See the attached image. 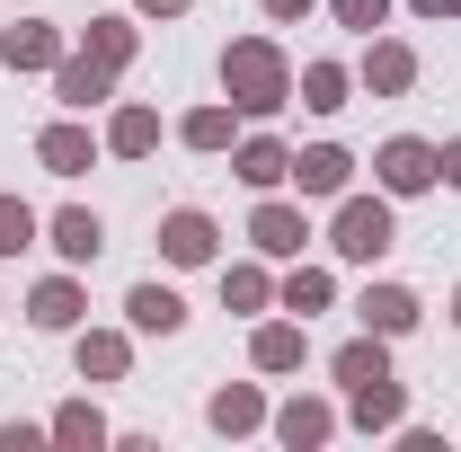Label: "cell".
Here are the masks:
<instances>
[{
  "mask_svg": "<svg viewBox=\"0 0 461 452\" xmlns=\"http://www.w3.org/2000/svg\"><path fill=\"white\" fill-rule=\"evenodd\" d=\"M329 249H338V258H355V267H373V258L391 249V204H382V195H346V204H338V231H329Z\"/></svg>",
  "mask_w": 461,
  "mask_h": 452,
  "instance_id": "cell-2",
  "label": "cell"
},
{
  "mask_svg": "<svg viewBox=\"0 0 461 452\" xmlns=\"http://www.w3.org/2000/svg\"><path fill=\"white\" fill-rule=\"evenodd\" d=\"M400 417H408V399H400V382H391V373L355 391V426H400Z\"/></svg>",
  "mask_w": 461,
  "mask_h": 452,
  "instance_id": "cell-17",
  "label": "cell"
},
{
  "mask_svg": "<svg viewBox=\"0 0 461 452\" xmlns=\"http://www.w3.org/2000/svg\"><path fill=\"white\" fill-rule=\"evenodd\" d=\"M302 329H258V373H293V364H302Z\"/></svg>",
  "mask_w": 461,
  "mask_h": 452,
  "instance_id": "cell-21",
  "label": "cell"
},
{
  "mask_svg": "<svg viewBox=\"0 0 461 452\" xmlns=\"http://www.w3.org/2000/svg\"><path fill=\"white\" fill-rule=\"evenodd\" d=\"M230 169L249 177V186H276V177H293V151H285V142H267V133H258V142H240V160H230Z\"/></svg>",
  "mask_w": 461,
  "mask_h": 452,
  "instance_id": "cell-14",
  "label": "cell"
},
{
  "mask_svg": "<svg viewBox=\"0 0 461 452\" xmlns=\"http://www.w3.org/2000/svg\"><path fill=\"white\" fill-rule=\"evenodd\" d=\"M124 311H133V329H151V338L186 329V302H177L169 284H133V293H124Z\"/></svg>",
  "mask_w": 461,
  "mask_h": 452,
  "instance_id": "cell-9",
  "label": "cell"
},
{
  "mask_svg": "<svg viewBox=\"0 0 461 452\" xmlns=\"http://www.w3.org/2000/svg\"><path fill=\"white\" fill-rule=\"evenodd\" d=\"M249 240H258L267 258H302V240H311V231H302V213H293V204H258Z\"/></svg>",
  "mask_w": 461,
  "mask_h": 452,
  "instance_id": "cell-11",
  "label": "cell"
},
{
  "mask_svg": "<svg viewBox=\"0 0 461 452\" xmlns=\"http://www.w3.org/2000/svg\"><path fill=\"white\" fill-rule=\"evenodd\" d=\"M54 435H62V444H107V417H98L89 399H71V408L54 417Z\"/></svg>",
  "mask_w": 461,
  "mask_h": 452,
  "instance_id": "cell-23",
  "label": "cell"
},
{
  "mask_svg": "<svg viewBox=\"0 0 461 452\" xmlns=\"http://www.w3.org/2000/svg\"><path fill=\"white\" fill-rule=\"evenodd\" d=\"M382 373H391V355H382V338H355V346L338 355V382H346V391H364V382H382Z\"/></svg>",
  "mask_w": 461,
  "mask_h": 452,
  "instance_id": "cell-20",
  "label": "cell"
},
{
  "mask_svg": "<svg viewBox=\"0 0 461 452\" xmlns=\"http://www.w3.org/2000/svg\"><path fill=\"white\" fill-rule=\"evenodd\" d=\"M346 177H355V160H346L338 142H320V151L293 160V186H302V195H346Z\"/></svg>",
  "mask_w": 461,
  "mask_h": 452,
  "instance_id": "cell-8",
  "label": "cell"
},
{
  "mask_svg": "<svg viewBox=\"0 0 461 452\" xmlns=\"http://www.w3.org/2000/svg\"><path fill=\"white\" fill-rule=\"evenodd\" d=\"M355 311H364L373 338H408V329H417V293H408V284H373Z\"/></svg>",
  "mask_w": 461,
  "mask_h": 452,
  "instance_id": "cell-5",
  "label": "cell"
},
{
  "mask_svg": "<svg viewBox=\"0 0 461 452\" xmlns=\"http://www.w3.org/2000/svg\"><path fill=\"white\" fill-rule=\"evenodd\" d=\"M453 9H461V0H453Z\"/></svg>",
  "mask_w": 461,
  "mask_h": 452,
  "instance_id": "cell-35",
  "label": "cell"
},
{
  "mask_svg": "<svg viewBox=\"0 0 461 452\" xmlns=\"http://www.w3.org/2000/svg\"><path fill=\"white\" fill-rule=\"evenodd\" d=\"M453 320H461V293H453Z\"/></svg>",
  "mask_w": 461,
  "mask_h": 452,
  "instance_id": "cell-34",
  "label": "cell"
},
{
  "mask_svg": "<svg viewBox=\"0 0 461 452\" xmlns=\"http://www.w3.org/2000/svg\"><path fill=\"white\" fill-rule=\"evenodd\" d=\"M186 142H195V151H222L230 142V107H195L186 115Z\"/></svg>",
  "mask_w": 461,
  "mask_h": 452,
  "instance_id": "cell-28",
  "label": "cell"
},
{
  "mask_svg": "<svg viewBox=\"0 0 461 452\" xmlns=\"http://www.w3.org/2000/svg\"><path fill=\"white\" fill-rule=\"evenodd\" d=\"M27 320H36V329H71V320H80V284H36V302H27Z\"/></svg>",
  "mask_w": 461,
  "mask_h": 452,
  "instance_id": "cell-16",
  "label": "cell"
},
{
  "mask_svg": "<svg viewBox=\"0 0 461 452\" xmlns=\"http://www.w3.org/2000/svg\"><path fill=\"white\" fill-rule=\"evenodd\" d=\"M54 89H62V107H98V98L115 89V62L71 54V62H54Z\"/></svg>",
  "mask_w": 461,
  "mask_h": 452,
  "instance_id": "cell-6",
  "label": "cell"
},
{
  "mask_svg": "<svg viewBox=\"0 0 461 452\" xmlns=\"http://www.w3.org/2000/svg\"><path fill=\"white\" fill-rule=\"evenodd\" d=\"M133 9H142V18H177L186 0H133Z\"/></svg>",
  "mask_w": 461,
  "mask_h": 452,
  "instance_id": "cell-31",
  "label": "cell"
},
{
  "mask_svg": "<svg viewBox=\"0 0 461 452\" xmlns=\"http://www.w3.org/2000/svg\"><path fill=\"white\" fill-rule=\"evenodd\" d=\"M222 89H230V107H249V115H276L293 98V62L267 45V36H240L222 54Z\"/></svg>",
  "mask_w": 461,
  "mask_h": 452,
  "instance_id": "cell-1",
  "label": "cell"
},
{
  "mask_svg": "<svg viewBox=\"0 0 461 452\" xmlns=\"http://www.w3.org/2000/svg\"><path fill=\"white\" fill-rule=\"evenodd\" d=\"M329 293H338V284L320 276V267H293V284H285V311H302V320H311V311H329Z\"/></svg>",
  "mask_w": 461,
  "mask_h": 452,
  "instance_id": "cell-22",
  "label": "cell"
},
{
  "mask_svg": "<svg viewBox=\"0 0 461 452\" xmlns=\"http://www.w3.org/2000/svg\"><path fill=\"white\" fill-rule=\"evenodd\" d=\"M408 80H417V54H408V45H373V54H364V89H382V98H400Z\"/></svg>",
  "mask_w": 461,
  "mask_h": 452,
  "instance_id": "cell-13",
  "label": "cell"
},
{
  "mask_svg": "<svg viewBox=\"0 0 461 452\" xmlns=\"http://www.w3.org/2000/svg\"><path fill=\"white\" fill-rule=\"evenodd\" d=\"M54 249L71 258V267H89V258L107 249V231H98V213H80V204H71V213H54Z\"/></svg>",
  "mask_w": 461,
  "mask_h": 452,
  "instance_id": "cell-12",
  "label": "cell"
},
{
  "mask_svg": "<svg viewBox=\"0 0 461 452\" xmlns=\"http://www.w3.org/2000/svg\"><path fill=\"white\" fill-rule=\"evenodd\" d=\"M36 160H45L54 177H80L89 160H98V142H89L80 124H45V142H36Z\"/></svg>",
  "mask_w": 461,
  "mask_h": 452,
  "instance_id": "cell-10",
  "label": "cell"
},
{
  "mask_svg": "<svg viewBox=\"0 0 461 452\" xmlns=\"http://www.w3.org/2000/svg\"><path fill=\"white\" fill-rule=\"evenodd\" d=\"M89 54H98V62H124V54H133V18H98V27H89Z\"/></svg>",
  "mask_w": 461,
  "mask_h": 452,
  "instance_id": "cell-27",
  "label": "cell"
},
{
  "mask_svg": "<svg viewBox=\"0 0 461 452\" xmlns=\"http://www.w3.org/2000/svg\"><path fill=\"white\" fill-rule=\"evenodd\" d=\"M27 240H36V213H27L18 195H0V258H18Z\"/></svg>",
  "mask_w": 461,
  "mask_h": 452,
  "instance_id": "cell-26",
  "label": "cell"
},
{
  "mask_svg": "<svg viewBox=\"0 0 461 452\" xmlns=\"http://www.w3.org/2000/svg\"><path fill=\"white\" fill-rule=\"evenodd\" d=\"M444 177H453V186H461V142H453V151H444Z\"/></svg>",
  "mask_w": 461,
  "mask_h": 452,
  "instance_id": "cell-33",
  "label": "cell"
},
{
  "mask_svg": "<svg viewBox=\"0 0 461 452\" xmlns=\"http://www.w3.org/2000/svg\"><path fill=\"white\" fill-rule=\"evenodd\" d=\"M80 373L115 382V373H124V338H80Z\"/></svg>",
  "mask_w": 461,
  "mask_h": 452,
  "instance_id": "cell-29",
  "label": "cell"
},
{
  "mask_svg": "<svg viewBox=\"0 0 461 452\" xmlns=\"http://www.w3.org/2000/svg\"><path fill=\"white\" fill-rule=\"evenodd\" d=\"M302 9H311V0H267V18H302Z\"/></svg>",
  "mask_w": 461,
  "mask_h": 452,
  "instance_id": "cell-32",
  "label": "cell"
},
{
  "mask_svg": "<svg viewBox=\"0 0 461 452\" xmlns=\"http://www.w3.org/2000/svg\"><path fill=\"white\" fill-rule=\"evenodd\" d=\"M151 142H160V115H151V107H124V115L107 124V151H124V160H142Z\"/></svg>",
  "mask_w": 461,
  "mask_h": 452,
  "instance_id": "cell-15",
  "label": "cell"
},
{
  "mask_svg": "<svg viewBox=\"0 0 461 452\" xmlns=\"http://www.w3.org/2000/svg\"><path fill=\"white\" fill-rule=\"evenodd\" d=\"M373 169H382V186H391V195H426V186L444 177V151L400 133V142H382V160H373Z\"/></svg>",
  "mask_w": 461,
  "mask_h": 452,
  "instance_id": "cell-3",
  "label": "cell"
},
{
  "mask_svg": "<svg viewBox=\"0 0 461 452\" xmlns=\"http://www.w3.org/2000/svg\"><path fill=\"white\" fill-rule=\"evenodd\" d=\"M329 426H338V417H329L320 399H293L285 417H276V435H285V444H329Z\"/></svg>",
  "mask_w": 461,
  "mask_h": 452,
  "instance_id": "cell-18",
  "label": "cell"
},
{
  "mask_svg": "<svg viewBox=\"0 0 461 452\" xmlns=\"http://www.w3.org/2000/svg\"><path fill=\"white\" fill-rule=\"evenodd\" d=\"M293 89H302V107H320V115H338V107H346V71H338V62H311Z\"/></svg>",
  "mask_w": 461,
  "mask_h": 452,
  "instance_id": "cell-19",
  "label": "cell"
},
{
  "mask_svg": "<svg viewBox=\"0 0 461 452\" xmlns=\"http://www.w3.org/2000/svg\"><path fill=\"white\" fill-rule=\"evenodd\" d=\"M338 18H346V27H364V36H373V27L391 18V0H338Z\"/></svg>",
  "mask_w": 461,
  "mask_h": 452,
  "instance_id": "cell-30",
  "label": "cell"
},
{
  "mask_svg": "<svg viewBox=\"0 0 461 452\" xmlns=\"http://www.w3.org/2000/svg\"><path fill=\"white\" fill-rule=\"evenodd\" d=\"M267 293H276V284L258 276V267H230V276H222V302H230V311H267Z\"/></svg>",
  "mask_w": 461,
  "mask_h": 452,
  "instance_id": "cell-24",
  "label": "cell"
},
{
  "mask_svg": "<svg viewBox=\"0 0 461 452\" xmlns=\"http://www.w3.org/2000/svg\"><path fill=\"white\" fill-rule=\"evenodd\" d=\"M213 240H222V231L204 222V213H169V222H160V249H169V267H213Z\"/></svg>",
  "mask_w": 461,
  "mask_h": 452,
  "instance_id": "cell-7",
  "label": "cell"
},
{
  "mask_svg": "<svg viewBox=\"0 0 461 452\" xmlns=\"http://www.w3.org/2000/svg\"><path fill=\"white\" fill-rule=\"evenodd\" d=\"M0 62H9V71H54V62H62V36L45 27V18H18V27L0 36Z\"/></svg>",
  "mask_w": 461,
  "mask_h": 452,
  "instance_id": "cell-4",
  "label": "cell"
},
{
  "mask_svg": "<svg viewBox=\"0 0 461 452\" xmlns=\"http://www.w3.org/2000/svg\"><path fill=\"white\" fill-rule=\"evenodd\" d=\"M258 417H267V408H258V391H222V399H213V426H222V435H249Z\"/></svg>",
  "mask_w": 461,
  "mask_h": 452,
  "instance_id": "cell-25",
  "label": "cell"
}]
</instances>
